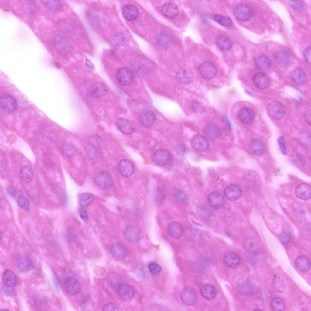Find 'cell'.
I'll return each instance as SVG.
<instances>
[{
	"label": "cell",
	"mask_w": 311,
	"mask_h": 311,
	"mask_svg": "<svg viewBox=\"0 0 311 311\" xmlns=\"http://www.w3.org/2000/svg\"><path fill=\"white\" fill-rule=\"evenodd\" d=\"M118 169L120 173L123 176L128 177L131 176L134 171L133 163L125 159L121 160L118 164Z\"/></svg>",
	"instance_id": "cell-13"
},
{
	"label": "cell",
	"mask_w": 311,
	"mask_h": 311,
	"mask_svg": "<svg viewBox=\"0 0 311 311\" xmlns=\"http://www.w3.org/2000/svg\"><path fill=\"white\" fill-rule=\"evenodd\" d=\"M118 293L122 299L128 300L133 297L134 291L133 288L130 285L125 283H122L118 286Z\"/></svg>",
	"instance_id": "cell-21"
},
{
	"label": "cell",
	"mask_w": 311,
	"mask_h": 311,
	"mask_svg": "<svg viewBox=\"0 0 311 311\" xmlns=\"http://www.w3.org/2000/svg\"><path fill=\"white\" fill-rule=\"evenodd\" d=\"M291 58L289 53L284 50L278 51L275 56V61L278 65L282 67L288 65L290 62Z\"/></svg>",
	"instance_id": "cell-24"
},
{
	"label": "cell",
	"mask_w": 311,
	"mask_h": 311,
	"mask_svg": "<svg viewBox=\"0 0 311 311\" xmlns=\"http://www.w3.org/2000/svg\"><path fill=\"white\" fill-rule=\"evenodd\" d=\"M161 12L165 16L169 19L175 18L179 13L177 7L172 3L165 4L162 8Z\"/></svg>",
	"instance_id": "cell-25"
},
{
	"label": "cell",
	"mask_w": 311,
	"mask_h": 311,
	"mask_svg": "<svg viewBox=\"0 0 311 311\" xmlns=\"http://www.w3.org/2000/svg\"><path fill=\"white\" fill-rule=\"evenodd\" d=\"M177 76L180 82L185 84L190 83L193 79V75L191 71L185 68L179 70L177 72Z\"/></svg>",
	"instance_id": "cell-36"
},
{
	"label": "cell",
	"mask_w": 311,
	"mask_h": 311,
	"mask_svg": "<svg viewBox=\"0 0 311 311\" xmlns=\"http://www.w3.org/2000/svg\"><path fill=\"white\" fill-rule=\"evenodd\" d=\"M204 132L208 136L214 138H218L220 134V131L219 128L213 124L207 125L205 128Z\"/></svg>",
	"instance_id": "cell-41"
},
{
	"label": "cell",
	"mask_w": 311,
	"mask_h": 311,
	"mask_svg": "<svg viewBox=\"0 0 311 311\" xmlns=\"http://www.w3.org/2000/svg\"><path fill=\"white\" fill-rule=\"evenodd\" d=\"M216 44L219 49L224 51L229 50L232 46V43L231 40L228 37L224 36L219 37L217 40Z\"/></svg>",
	"instance_id": "cell-38"
},
{
	"label": "cell",
	"mask_w": 311,
	"mask_h": 311,
	"mask_svg": "<svg viewBox=\"0 0 311 311\" xmlns=\"http://www.w3.org/2000/svg\"><path fill=\"white\" fill-rule=\"evenodd\" d=\"M267 111L270 116L276 120L282 119L285 114V110L283 106L276 101L270 103L267 106Z\"/></svg>",
	"instance_id": "cell-2"
},
{
	"label": "cell",
	"mask_w": 311,
	"mask_h": 311,
	"mask_svg": "<svg viewBox=\"0 0 311 311\" xmlns=\"http://www.w3.org/2000/svg\"><path fill=\"white\" fill-rule=\"evenodd\" d=\"M303 57L305 61L308 63L310 64L311 62V46H307L305 49L303 53Z\"/></svg>",
	"instance_id": "cell-56"
},
{
	"label": "cell",
	"mask_w": 311,
	"mask_h": 311,
	"mask_svg": "<svg viewBox=\"0 0 311 311\" xmlns=\"http://www.w3.org/2000/svg\"><path fill=\"white\" fill-rule=\"evenodd\" d=\"M94 181L98 186L103 189L109 188L113 184L111 176L109 173L106 172L97 173L95 176Z\"/></svg>",
	"instance_id": "cell-4"
},
{
	"label": "cell",
	"mask_w": 311,
	"mask_h": 311,
	"mask_svg": "<svg viewBox=\"0 0 311 311\" xmlns=\"http://www.w3.org/2000/svg\"><path fill=\"white\" fill-rule=\"evenodd\" d=\"M290 76L292 82L298 84H304L307 78L305 72L300 68H297L292 70L290 74Z\"/></svg>",
	"instance_id": "cell-30"
},
{
	"label": "cell",
	"mask_w": 311,
	"mask_h": 311,
	"mask_svg": "<svg viewBox=\"0 0 311 311\" xmlns=\"http://www.w3.org/2000/svg\"><path fill=\"white\" fill-rule=\"evenodd\" d=\"M19 175L22 181L26 183H29L32 180L34 174L31 167L29 166H26L21 169Z\"/></svg>",
	"instance_id": "cell-39"
},
{
	"label": "cell",
	"mask_w": 311,
	"mask_h": 311,
	"mask_svg": "<svg viewBox=\"0 0 311 311\" xmlns=\"http://www.w3.org/2000/svg\"><path fill=\"white\" fill-rule=\"evenodd\" d=\"M175 197L179 202L183 203H187L189 200L187 193L183 190L179 189L175 192Z\"/></svg>",
	"instance_id": "cell-47"
},
{
	"label": "cell",
	"mask_w": 311,
	"mask_h": 311,
	"mask_svg": "<svg viewBox=\"0 0 311 311\" xmlns=\"http://www.w3.org/2000/svg\"><path fill=\"white\" fill-rule=\"evenodd\" d=\"M0 104L1 108L8 113L14 111L17 106L15 99L12 96L9 94H4L1 96Z\"/></svg>",
	"instance_id": "cell-5"
},
{
	"label": "cell",
	"mask_w": 311,
	"mask_h": 311,
	"mask_svg": "<svg viewBox=\"0 0 311 311\" xmlns=\"http://www.w3.org/2000/svg\"><path fill=\"white\" fill-rule=\"evenodd\" d=\"M278 142L282 154L286 155L287 151L284 138L282 136L279 137L278 139Z\"/></svg>",
	"instance_id": "cell-55"
},
{
	"label": "cell",
	"mask_w": 311,
	"mask_h": 311,
	"mask_svg": "<svg viewBox=\"0 0 311 311\" xmlns=\"http://www.w3.org/2000/svg\"><path fill=\"white\" fill-rule=\"evenodd\" d=\"M153 158L154 162L157 165L165 166L169 163L171 157L168 152L162 149L156 151L153 155Z\"/></svg>",
	"instance_id": "cell-12"
},
{
	"label": "cell",
	"mask_w": 311,
	"mask_h": 311,
	"mask_svg": "<svg viewBox=\"0 0 311 311\" xmlns=\"http://www.w3.org/2000/svg\"><path fill=\"white\" fill-rule=\"evenodd\" d=\"M15 264L17 268L22 272H26L31 270L33 266L32 261L28 256L21 255L15 259Z\"/></svg>",
	"instance_id": "cell-8"
},
{
	"label": "cell",
	"mask_w": 311,
	"mask_h": 311,
	"mask_svg": "<svg viewBox=\"0 0 311 311\" xmlns=\"http://www.w3.org/2000/svg\"><path fill=\"white\" fill-rule=\"evenodd\" d=\"M295 193L299 198L302 200H306L311 196V188L310 186L305 183H301L296 187Z\"/></svg>",
	"instance_id": "cell-20"
},
{
	"label": "cell",
	"mask_w": 311,
	"mask_h": 311,
	"mask_svg": "<svg viewBox=\"0 0 311 311\" xmlns=\"http://www.w3.org/2000/svg\"><path fill=\"white\" fill-rule=\"evenodd\" d=\"M224 193L228 199L231 201H235L241 196V191L238 186L235 184H230L225 188Z\"/></svg>",
	"instance_id": "cell-17"
},
{
	"label": "cell",
	"mask_w": 311,
	"mask_h": 311,
	"mask_svg": "<svg viewBox=\"0 0 311 311\" xmlns=\"http://www.w3.org/2000/svg\"><path fill=\"white\" fill-rule=\"evenodd\" d=\"M191 144L193 148L199 152L203 151L207 148L208 143L207 139L200 135H197L192 139Z\"/></svg>",
	"instance_id": "cell-18"
},
{
	"label": "cell",
	"mask_w": 311,
	"mask_h": 311,
	"mask_svg": "<svg viewBox=\"0 0 311 311\" xmlns=\"http://www.w3.org/2000/svg\"><path fill=\"white\" fill-rule=\"evenodd\" d=\"M2 279L4 284L9 288L15 286L17 282L16 275L12 271L9 269L6 270L4 272Z\"/></svg>",
	"instance_id": "cell-28"
},
{
	"label": "cell",
	"mask_w": 311,
	"mask_h": 311,
	"mask_svg": "<svg viewBox=\"0 0 311 311\" xmlns=\"http://www.w3.org/2000/svg\"><path fill=\"white\" fill-rule=\"evenodd\" d=\"M116 77L118 82L121 85L128 86L132 83L133 75L132 71L126 67H122L117 72Z\"/></svg>",
	"instance_id": "cell-3"
},
{
	"label": "cell",
	"mask_w": 311,
	"mask_h": 311,
	"mask_svg": "<svg viewBox=\"0 0 311 311\" xmlns=\"http://www.w3.org/2000/svg\"><path fill=\"white\" fill-rule=\"evenodd\" d=\"M304 118L306 121L309 125L311 123V112L310 111L306 112L304 115Z\"/></svg>",
	"instance_id": "cell-61"
},
{
	"label": "cell",
	"mask_w": 311,
	"mask_h": 311,
	"mask_svg": "<svg viewBox=\"0 0 311 311\" xmlns=\"http://www.w3.org/2000/svg\"><path fill=\"white\" fill-rule=\"evenodd\" d=\"M249 147L251 152L257 156L262 155L265 151V146L263 143L260 140L254 139L250 142Z\"/></svg>",
	"instance_id": "cell-33"
},
{
	"label": "cell",
	"mask_w": 311,
	"mask_h": 311,
	"mask_svg": "<svg viewBox=\"0 0 311 311\" xmlns=\"http://www.w3.org/2000/svg\"><path fill=\"white\" fill-rule=\"evenodd\" d=\"M290 2L293 8L298 10L303 9L304 6V3L302 1H291Z\"/></svg>",
	"instance_id": "cell-57"
},
{
	"label": "cell",
	"mask_w": 311,
	"mask_h": 311,
	"mask_svg": "<svg viewBox=\"0 0 311 311\" xmlns=\"http://www.w3.org/2000/svg\"><path fill=\"white\" fill-rule=\"evenodd\" d=\"M233 13L235 18L241 21H246L251 18L252 11L251 8L244 4H239L234 7Z\"/></svg>",
	"instance_id": "cell-1"
},
{
	"label": "cell",
	"mask_w": 311,
	"mask_h": 311,
	"mask_svg": "<svg viewBox=\"0 0 311 311\" xmlns=\"http://www.w3.org/2000/svg\"><path fill=\"white\" fill-rule=\"evenodd\" d=\"M199 71L203 77L210 79L213 78L216 75L217 69L213 63L206 61L200 64L199 67Z\"/></svg>",
	"instance_id": "cell-9"
},
{
	"label": "cell",
	"mask_w": 311,
	"mask_h": 311,
	"mask_svg": "<svg viewBox=\"0 0 311 311\" xmlns=\"http://www.w3.org/2000/svg\"><path fill=\"white\" fill-rule=\"evenodd\" d=\"M222 122L225 127L229 130L231 128V125L229 121L225 116H223L222 118Z\"/></svg>",
	"instance_id": "cell-60"
},
{
	"label": "cell",
	"mask_w": 311,
	"mask_h": 311,
	"mask_svg": "<svg viewBox=\"0 0 311 311\" xmlns=\"http://www.w3.org/2000/svg\"><path fill=\"white\" fill-rule=\"evenodd\" d=\"M45 5L48 10L52 12L57 11L61 7V4L58 1H47L45 2Z\"/></svg>",
	"instance_id": "cell-50"
},
{
	"label": "cell",
	"mask_w": 311,
	"mask_h": 311,
	"mask_svg": "<svg viewBox=\"0 0 311 311\" xmlns=\"http://www.w3.org/2000/svg\"><path fill=\"white\" fill-rule=\"evenodd\" d=\"M139 119L140 122L143 126L148 127L153 124L156 121V117L152 111L145 109L140 113Z\"/></svg>",
	"instance_id": "cell-14"
},
{
	"label": "cell",
	"mask_w": 311,
	"mask_h": 311,
	"mask_svg": "<svg viewBox=\"0 0 311 311\" xmlns=\"http://www.w3.org/2000/svg\"><path fill=\"white\" fill-rule=\"evenodd\" d=\"M64 287L66 292L72 295L77 294L81 289L79 282L77 279L72 277H68L65 279Z\"/></svg>",
	"instance_id": "cell-6"
},
{
	"label": "cell",
	"mask_w": 311,
	"mask_h": 311,
	"mask_svg": "<svg viewBox=\"0 0 311 311\" xmlns=\"http://www.w3.org/2000/svg\"><path fill=\"white\" fill-rule=\"evenodd\" d=\"M272 285L273 289L279 292H284L285 290V286L283 282L278 278H275L273 279Z\"/></svg>",
	"instance_id": "cell-46"
},
{
	"label": "cell",
	"mask_w": 311,
	"mask_h": 311,
	"mask_svg": "<svg viewBox=\"0 0 311 311\" xmlns=\"http://www.w3.org/2000/svg\"><path fill=\"white\" fill-rule=\"evenodd\" d=\"M292 238V236L291 233L288 231H285L280 234L279 239L280 242L285 245L290 241Z\"/></svg>",
	"instance_id": "cell-51"
},
{
	"label": "cell",
	"mask_w": 311,
	"mask_h": 311,
	"mask_svg": "<svg viewBox=\"0 0 311 311\" xmlns=\"http://www.w3.org/2000/svg\"><path fill=\"white\" fill-rule=\"evenodd\" d=\"M148 269L151 273L154 275H158L161 272V268L160 266L156 263L152 262L148 265Z\"/></svg>",
	"instance_id": "cell-53"
},
{
	"label": "cell",
	"mask_w": 311,
	"mask_h": 311,
	"mask_svg": "<svg viewBox=\"0 0 311 311\" xmlns=\"http://www.w3.org/2000/svg\"><path fill=\"white\" fill-rule=\"evenodd\" d=\"M180 296L182 301L186 305H192L196 301V293L193 290L190 288H186L183 289L181 292Z\"/></svg>",
	"instance_id": "cell-23"
},
{
	"label": "cell",
	"mask_w": 311,
	"mask_h": 311,
	"mask_svg": "<svg viewBox=\"0 0 311 311\" xmlns=\"http://www.w3.org/2000/svg\"><path fill=\"white\" fill-rule=\"evenodd\" d=\"M238 117L241 122L245 124H249L253 120L254 114L251 108L248 107H243L239 110Z\"/></svg>",
	"instance_id": "cell-26"
},
{
	"label": "cell",
	"mask_w": 311,
	"mask_h": 311,
	"mask_svg": "<svg viewBox=\"0 0 311 311\" xmlns=\"http://www.w3.org/2000/svg\"><path fill=\"white\" fill-rule=\"evenodd\" d=\"M256 66L260 69L264 70H269L271 66V63L269 60L265 56H259L257 57L255 60Z\"/></svg>",
	"instance_id": "cell-40"
},
{
	"label": "cell",
	"mask_w": 311,
	"mask_h": 311,
	"mask_svg": "<svg viewBox=\"0 0 311 311\" xmlns=\"http://www.w3.org/2000/svg\"><path fill=\"white\" fill-rule=\"evenodd\" d=\"M91 91L92 94L98 98L104 97L106 95L108 92L106 87L100 82L94 84L92 87Z\"/></svg>",
	"instance_id": "cell-32"
},
{
	"label": "cell",
	"mask_w": 311,
	"mask_h": 311,
	"mask_svg": "<svg viewBox=\"0 0 311 311\" xmlns=\"http://www.w3.org/2000/svg\"><path fill=\"white\" fill-rule=\"evenodd\" d=\"M123 235L125 238L131 243L137 242L139 239L140 232L139 229L136 226H128L124 230Z\"/></svg>",
	"instance_id": "cell-11"
},
{
	"label": "cell",
	"mask_w": 311,
	"mask_h": 311,
	"mask_svg": "<svg viewBox=\"0 0 311 311\" xmlns=\"http://www.w3.org/2000/svg\"><path fill=\"white\" fill-rule=\"evenodd\" d=\"M94 195L91 193H83L79 198V205L82 208H86L94 201Z\"/></svg>",
	"instance_id": "cell-42"
},
{
	"label": "cell",
	"mask_w": 311,
	"mask_h": 311,
	"mask_svg": "<svg viewBox=\"0 0 311 311\" xmlns=\"http://www.w3.org/2000/svg\"><path fill=\"white\" fill-rule=\"evenodd\" d=\"M156 41L158 45L160 48L166 49L170 45L171 43V38L167 33L162 32L158 35Z\"/></svg>",
	"instance_id": "cell-34"
},
{
	"label": "cell",
	"mask_w": 311,
	"mask_h": 311,
	"mask_svg": "<svg viewBox=\"0 0 311 311\" xmlns=\"http://www.w3.org/2000/svg\"><path fill=\"white\" fill-rule=\"evenodd\" d=\"M111 252L115 258L121 259L125 258L127 254V250L125 247L121 243H115L111 248Z\"/></svg>",
	"instance_id": "cell-31"
},
{
	"label": "cell",
	"mask_w": 311,
	"mask_h": 311,
	"mask_svg": "<svg viewBox=\"0 0 311 311\" xmlns=\"http://www.w3.org/2000/svg\"><path fill=\"white\" fill-rule=\"evenodd\" d=\"M154 196L156 203H161L164 201L166 197V194L165 191L162 189L158 188L155 191Z\"/></svg>",
	"instance_id": "cell-49"
},
{
	"label": "cell",
	"mask_w": 311,
	"mask_h": 311,
	"mask_svg": "<svg viewBox=\"0 0 311 311\" xmlns=\"http://www.w3.org/2000/svg\"><path fill=\"white\" fill-rule=\"evenodd\" d=\"M253 82L256 87L262 90L267 88L270 84V81L268 76L262 72L258 73L254 76Z\"/></svg>",
	"instance_id": "cell-15"
},
{
	"label": "cell",
	"mask_w": 311,
	"mask_h": 311,
	"mask_svg": "<svg viewBox=\"0 0 311 311\" xmlns=\"http://www.w3.org/2000/svg\"><path fill=\"white\" fill-rule=\"evenodd\" d=\"M167 231L169 235L176 239L181 237L183 232L182 225L176 221L172 222L169 223L167 227Z\"/></svg>",
	"instance_id": "cell-22"
},
{
	"label": "cell",
	"mask_w": 311,
	"mask_h": 311,
	"mask_svg": "<svg viewBox=\"0 0 311 311\" xmlns=\"http://www.w3.org/2000/svg\"><path fill=\"white\" fill-rule=\"evenodd\" d=\"M295 265L299 270L303 272L308 271L311 266L310 259L307 256L302 255L299 256L296 258L295 261Z\"/></svg>",
	"instance_id": "cell-27"
},
{
	"label": "cell",
	"mask_w": 311,
	"mask_h": 311,
	"mask_svg": "<svg viewBox=\"0 0 311 311\" xmlns=\"http://www.w3.org/2000/svg\"><path fill=\"white\" fill-rule=\"evenodd\" d=\"M207 199L210 205L214 208L219 209L222 208L225 204V199L222 194L219 192L214 191L210 193Z\"/></svg>",
	"instance_id": "cell-10"
},
{
	"label": "cell",
	"mask_w": 311,
	"mask_h": 311,
	"mask_svg": "<svg viewBox=\"0 0 311 311\" xmlns=\"http://www.w3.org/2000/svg\"><path fill=\"white\" fill-rule=\"evenodd\" d=\"M116 125L118 129L126 135H131L136 129L135 125L133 121L124 118H119L117 120Z\"/></svg>",
	"instance_id": "cell-7"
},
{
	"label": "cell",
	"mask_w": 311,
	"mask_h": 311,
	"mask_svg": "<svg viewBox=\"0 0 311 311\" xmlns=\"http://www.w3.org/2000/svg\"><path fill=\"white\" fill-rule=\"evenodd\" d=\"M200 293L205 299L210 300L214 299L217 294L215 287L212 285L207 284L203 286L201 289Z\"/></svg>",
	"instance_id": "cell-35"
},
{
	"label": "cell",
	"mask_w": 311,
	"mask_h": 311,
	"mask_svg": "<svg viewBox=\"0 0 311 311\" xmlns=\"http://www.w3.org/2000/svg\"><path fill=\"white\" fill-rule=\"evenodd\" d=\"M79 214L81 218L85 221H87L89 219V217L87 211L84 208H80L79 210Z\"/></svg>",
	"instance_id": "cell-59"
},
{
	"label": "cell",
	"mask_w": 311,
	"mask_h": 311,
	"mask_svg": "<svg viewBox=\"0 0 311 311\" xmlns=\"http://www.w3.org/2000/svg\"><path fill=\"white\" fill-rule=\"evenodd\" d=\"M103 310L105 311H118L117 306L114 304L109 303L105 304L103 307Z\"/></svg>",
	"instance_id": "cell-58"
},
{
	"label": "cell",
	"mask_w": 311,
	"mask_h": 311,
	"mask_svg": "<svg viewBox=\"0 0 311 311\" xmlns=\"http://www.w3.org/2000/svg\"><path fill=\"white\" fill-rule=\"evenodd\" d=\"M113 40L118 45H121L125 44L126 42V38L125 35L121 32L115 33L113 36Z\"/></svg>",
	"instance_id": "cell-52"
},
{
	"label": "cell",
	"mask_w": 311,
	"mask_h": 311,
	"mask_svg": "<svg viewBox=\"0 0 311 311\" xmlns=\"http://www.w3.org/2000/svg\"><path fill=\"white\" fill-rule=\"evenodd\" d=\"M62 149L63 154L68 157H71L75 153V149L74 146L69 142L64 143L62 145Z\"/></svg>",
	"instance_id": "cell-45"
},
{
	"label": "cell",
	"mask_w": 311,
	"mask_h": 311,
	"mask_svg": "<svg viewBox=\"0 0 311 311\" xmlns=\"http://www.w3.org/2000/svg\"><path fill=\"white\" fill-rule=\"evenodd\" d=\"M122 14L126 19L132 21L135 19L138 15V11L136 6L132 5H128L122 9Z\"/></svg>",
	"instance_id": "cell-29"
},
{
	"label": "cell",
	"mask_w": 311,
	"mask_h": 311,
	"mask_svg": "<svg viewBox=\"0 0 311 311\" xmlns=\"http://www.w3.org/2000/svg\"><path fill=\"white\" fill-rule=\"evenodd\" d=\"M85 149L86 153L89 158L92 159L95 157L96 155V151L93 146L87 145L85 146Z\"/></svg>",
	"instance_id": "cell-54"
},
{
	"label": "cell",
	"mask_w": 311,
	"mask_h": 311,
	"mask_svg": "<svg viewBox=\"0 0 311 311\" xmlns=\"http://www.w3.org/2000/svg\"><path fill=\"white\" fill-rule=\"evenodd\" d=\"M17 203L18 206L26 210L29 209V203L27 199L24 196L19 195L17 199Z\"/></svg>",
	"instance_id": "cell-48"
},
{
	"label": "cell",
	"mask_w": 311,
	"mask_h": 311,
	"mask_svg": "<svg viewBox=\"0 0 311 311\" xmlns=\"http://www.w3.org/2000/svg\"><path fill=\"white\" fill-rule=\"evenodd\" d=\"M54 47L59 53L63 54L68 51L70 44L66 38L62 36H57L53 41Z\"/></svg>",
	"instance_id": "cell-16"
},
{
	"label": "cell",
	"mask_w": 311,
	"mask_h": 311,
	"mask_svg": "<svg viewBox=\"0 0 311 311\" xmlns=\"http://www.w3.org/2000/svg\"><path fill=\"white\" fill-rule=\"evenodd\" d=\"M271 307L273 311H282L285 310V304L284 300L279 297L273 298L271 302Z\"/></svg>",
	"instance_id": "cell-43"
},
{
	"label": "cell",
	"mask_w": 311,
	"mask_h": 311,
	"mask_svg": "<svg viewBox=\"0 0 311 311\" xmlns=\"http://www.w3.org/2000/svg\"><path fill=\"white\" fill-rule=\"evenodd\" d=\"M86 64L89 67L91 68H94V65L87 58L86 60Z\"/></svg>",
	"instance_id": "cell-63"
},
{
	"label": "cell",
	"mask_w": 311,
	"mask_h": 311,
	"mask_svg": "<svg viewBox=\"0 0 311 311\" xmlns=\"http://www.w3.org/2000/svg\"><path fill=\"white\" fill-rule=\"evenodd\" d=\"M214 18L215 21L217 23L224 26H230L232 24V22L231 19L227 16L216 14L214 15Z\"/></svg>",
	"instance_id": "cell-44"
},
{
	"label": "cell",
	"mask_w": 311,
	"mask_h": 311,
	"mask_svg": "<svg viewBox=\"0 0 311 311\" xmlns=\"http://www.w3.org/2000/svg\"><path fill=\"white\" fill-rule=\"evenodd\" d=\"M9 193L14 198L16 196V192L15 190L12 187H9L7 189Z\"/></svg>",
	"instance_id": "cell-62"
},
{
	"label": "cell",
	"mask_w": 311,
	"mask_h": 311,
	"mask_svg": "<svg viewBox=\"0 0 311 311\" xmlns=\"http://www.w3.org/2000/svg\"><path fill=\"white\" fill-rule=\"evenodd\" d=\"M243 245L245 250L250 253H256L258 249L257 242L252 238H248L245 239L243 241Z\"/></svg>",
	"instance_id": "cell-37"
},
{
	"label": "cell",
	"mask_w": 311,
	"mask_h": 311,
	"mask_svg": "<svg viewBox=\"0 0 311 311\" xmlns=\"http://www.w3.org/2000/svg\"><path fill=\"white\" fill-rule=\"evenodd\" d=\"M223 261L226 265L232 268L237 267L240 263V259L238 255L231 251L225 252L224 255Z\"/></svg>",
	"instance_id": "cell-19"
}]
</instances>
